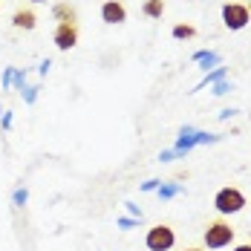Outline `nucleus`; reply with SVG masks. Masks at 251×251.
<instances>
[{"label": "nucleus", "instance_id": "ddd939ff", "mask_svg": "<svg viewBox=\"0 0 251 251\" xmlns=\"http://www.w3.org/2000/svg\"><path fill=\"white\" fill-rule=\"evenodd\" d=\"M174 38L176 41H188V38H197V29L191 24H176L174 26Z\"/></svg>", "mask_w": 251, "mask_h": 251}, {"label": "nucleus", "instance_id": "c756f323", "mask_svg": "<svg viewBox=\"0 0 251 251\" xmlns=\"http://www.w3.org/2000/svg\"><path fill=\"white\" fill-rule=\"evenodd\" d=\"M249 243H251V240H249Z\"/></svg>", "mask_w": 251, "mask_h": 251}, {"label": "nucleus", "instance_id": "393cba45", "mask_svg": "<svg viewBox=\"0 0 251 251\" xmlns=\"http://www.w3.org/2000/svg\"><path fill=\"white\" fill-rule=\"evenodd\" d=\"M234 251H251V243H243V246H237Z\"/></svg>", "mask_w": 251, "mask_h": 251}, {"label": "nucleus", "instance_id": "6ab92c4d", "mask_svg": "<svg viewBox=\"0 0 251 251\" xmlns=\"http://www.w3.org/2000/svg\"><path fill=\"white\" fill-rule=\"evenodd\" d=\"M12 78H15V67H6V73H3V90L12 87Z\"/></svg>", "mask_w": 251, "mask_h": 251}, {"label": "nucleus", "instance_id": "f03ea898", "mask_svg": "<svg viewBox=\"0 0 251 251\" xmlns=\"http://www.w3.org/2000/svg\"><path fill=\"white\" fill-rule=\"evenodd\" d=\"M214 208H217V214H223V217H231V214H240L243 208H246V197H243V191L240 188H220L217 191V197H214Z\"/></svg>", "mask_w": 251, "mask_h": 251}, {"label": "nucleus", "instance_id": "412c9836", "mask_svg": "<svg viewBox=\"0 0 251 251\" xmlns=\"http://www.w3.org/2000/svg\"><path fill=\"white\" fill-rule=\"evenodd\" d=\"M0 127H3V130L12 127V113H3V116H0Z\"/></svg>", "mask_w": 251, "mask_h": 251}, {"label": "nucleus", "instance_id": "4468645a", "mask_svg": "<svg viewBox=\"0 0 251 251\" xmlns=\"http://www.w3.org/2000/svg\"><path fill=\"white\" fill-rule=\"evenodd\" d=\"M26 200H29V191H26V188H18V191L12 194V202H15V208H24Z\"/></svg>", "mask_w": 251, "mask_h": 251}, {"label": "nucleus", "instance_id": "c85d7f7f", "mask_svg": "<svg viewBox=\"0 0 251 251\" xmlns=\"http://www.w3.org/2000/svg\"><path fill=\"white\" fill-rule=\"evenodd\" d=\"M0 116H3V110H0Z\"/></svg>", "mask_w": 251, "mask_h": 251}, {"label": "nucleus", "instance_id": "7ed1b4c3", "mask_svg": "<svg viewBox=\"0 0 251 251\" xmlns=\"http://www.w3.org/2000/svg\"><path fill=\"white\" fill-rule=\"evenodd\" d=\"M145 246H148V251H171L176 246V231L165 223H159V226L148 228Z\"/></svg>", "mask_w": 251, "mask_h": 251}, {"label": "nucleus", "instance_id": "9d476101", "mask_svg": "<svg viewBox=\"0 0 251 251\" xmlns=\"http://www.w3.org/2000/svg\"><path fill=\"white\" fill-rule=\"evenodd\" d=\"M142 15L145 18H162L165 15V0H145V6H142Z\"/></svg>", "mask_w": 251, "mask_h": 251}, {"label": "nucleus", "instance_id": "9b49d317", "mask_svg": "<svg viewBox=\"0 0 251 251\" xmlns=\"http://www.w3.org/2000/svg\"><path fill=\"white\" fill-rule=\"evenodd\" d=\"M194 61H200L202 64V70H205V73H208V70H211V67H214V70H217V64H220V61H223V58H220V55H217V52H197V55H194Z\"/></svg>", "mask_w": 251, "mask_h": 251}, {"label": "nucleus", "instance_id": "423d86ee", "mask_svg": "<svg viewBox=\"0 0 251 251\" xmlns=\"http://www.w3.org/2000/svg\"><path fill=\"white\" fill-rule=\"evenodd\" d=\"M101 21L110 26H119L127 21V9L122 0H104L101 3Z\"/></svg>", "mask_w": 251, "mask_h": 251}, {"label": "nucleus", "instance_id": "1a4fd4ad", "mask_svg": "<svg viewBox=\"0 0 251 251\" xmlns=\"http://www.w3.org/2000/svg\"><path fill=\"white\" fill-rule=\"evenodd\" d=\"M156 194H159V200H174L179 194H185V188H182L179 182H162V185L156 188Z\"/></svg>", "mask_w": 251, "mask_h": 251}, {"label": "nucleus", "instance_id": "aec40b11", "mask_svg": "<svg viewBox=\"0 0 251 251\" xmlns=\"http://www.w3.org/2000/svg\"><path fill=\"white\" fill-rule=\"evenodd\" d=\"M119 228H122V231H130V228H136V220H130V217H122V220H119Z\"/></svg>", "mask_w": 251, "mask_h": 251}, {"label": "nucleus", "instance_id": "f8f14e48", "mask_svg": "<svg viewBox=\"0 0 251 251\" xmlns=\"http://www.w3.org/2000/svg\"><path fill=\"white\" fill-rule=\"evenodd\" d=\"M226 78V67H217V70H211V73H205V78H202L200 84H197V90H202V87H208V84H217V81H223ZM194 90V93H197Z\"/></svg>", "mask_w": 251, "mask_h": 251}, {"label": "nucleus", "instance_id": "5701e85b", "mask_svg": "<svg viewBox=\"0 0 251 251\" xmlns=\"http://www.w3.org/2000/svg\"><path fill=\"white\" fill-rule=\"evenodd\" d=\"M174 159H176L174 151H162V153H159V162H174Z\"/></svg>", "mask_w": 251, "mask_h": 251}, {"label": "nucleus", "instance_id": "bb28decb", "mask_svg": "<svg viewBox=\"0 0 251 251\" xmlns=\"http://www.w3.org/2000/svg\"><path fill=\"white\" fill-rule=\"evenodd\" d=\"M29 3H44V0H29Z\"/></svg>", "mask_w": 251, "mask_h": 251}, {"label": "nucleus", "instance_id": "a878e982", "mask_svg": "<svg viewBox=\"0 0 251 251\" xmlns=\"http://www.w3.org/2000/svg\"><path fill=\"white\" fill-rule=\"evenodd\" d=\"M185 251H202V249H197V246H191V249H185Z\"/></svg>", "mask_w": 251, "mask_h": 251}, {"label": "nucleus", "instance_id": "f3484780", "mask_svg": "<svg viewBox=\"0 0 251 251\" xmlns=\"http://www.w3.org/2000/svg\"><path fill=\"white\" fill-rule=\"evenodd\" d=\"M228 90H231V84H228L226 78H223V81H217V84H214V96H226Z\"/></svg>", "mask_w": 251, "mask_h": 251}, {"label": "nucleus", "instance_id": "6e6552de", "mask_svg": "<svg viewBox=\"0 0 251 251\" xmlns=\"http://www.w3.org/2000/svg\"><path fill=\"white\" fill-rule=\"evenodd\" d=\"M12 26H15V29H24V32H32V29L38 26V15H35L32 9H18V12L12 15Z\"/></svg>", "mask_w": 251, "mask_h": 251}, {"label": "nucleus", "instance_id": "20e7f679", "mask_svg": "<svg viewBox=\"0 0 251 251\" xmlns=\"http://www.w3.org/2000/svg\"><path fill=\"white\" fill-rule=\"evenodd\" d=\"M251 21V12L243 6V3H226L223 6V24H226V29H231V32H240V29H246Z\"/></svg>", "mask_w": 251, "mask_h": 251}, {"label": "nucleus", "instance_id": "dca6fc26", "mask_svg": "<svg viewBox=\"0 0 251 251\" xmlns=\"http://www.w3.org/2000/svg\"><path fill=\"white\" fill-rule=\"evenodd\" d=\"M12 84H15L18 90H24V87H26V70H15V78H12Z\"/></svg>", "mask_w": 251, "mask_h": 251}, {"label": "nucleus", "instance_id": "cd10ccee", "mask_svg": "<svg viewBox=\"0 0 251 251\" xmlns=\"http://www.w3.org/2000/svg\"><path fill=\"white\" fill-rule=\"evenodd\" d=\"M246 9H249V12H251V0H249V6H246Z\"/></svg>", "mask_w": 251, "mask_h": 251}, {"label": "nucleus", "instance_id": "4be33fe9", "mask_svg": "<svg viewBox=\"0 0 251 251\" xmlns=\"http://www.w3.org/2000/svg\"><path fill=\"white\" fill-rule=\"evenodd\" d=\"M159 185H162V182H159V179H148V182H145V185H142V191H156V188H159Z\"/></svg>", "mask_w": 251, "mask_h": 251}, {"label": "nucleus", "instance_id": "b1692460", "mask_svg": "<svg viewBox=\"0 0 251 251\" xmlns=\"http://www.w3.org/2000/svg\"><path fill=\"white\" fill-rule=\"evenodd\" d=\"M50 67H52L50 58H47V61H41V75H47V73H50Z\"/></svg>", "mask_w": 251, "mask_h": 251}, {"label": "nucleus", "instance_id": "f257e3e1", "mask_svg": "<svg viewBox=\"0 0 251 251\" xmlns=\"http://www.w3.org/2000/svg\"><path fill=\"white\" fill-rule=\"evenodd\" d=\"M202 240H205V246H208V249H214V251L228 249V246L234 243V226L226 223V220H214V223H208V226H205Z\"/></svg>", "mask_w": 251, "mask_h": 251}, {"label": "nucleus", "instance_id": "2eb2a0df", "mask_svg": "<svg viewBox=\"0 0 251 251\" xmlns=\"http://www.w3.org/2000/svg\"><path fill=\"white\" fill-rule=\"evenodd\" d=\"M21 96H24L26 104H35V99H38V87H24V90H21Z\"/></svg>", "mask_w": 251, "mask_h": 251}, {"label": "nucleus", "instance_id": "0eeeda50", "mask_svg": "<svg viewBox=\"0 0 251 251\" xmlns=\"http://www.w3.org/2000/svg\"><path fill=\"white\" fill-rule=\"evenodd\" d=\"M52 18L58 21V24H78V12H75V6L73 3H55L52 6Z\"/></svg>", "mask_w": 251, "mask_h": 251}, {"label": "nucleus", "instance_id": "a211bd4d", "mask_svg": "<svg viewBox=\"0 0 251 251\" xmlns=\"http://www.w3.org/2000/svg\"><path fill=\"white\" fill-rule=\"evenodd\" d=\"M125 208H127V214H130L133 220H142V208H139V205H133V202H125Z\"/></svg>", "mask_w": 251, "mask_h": 251}, {"label": "nucleus", "instance_id": "39448f33", "mask_svg": "<svg viewBox=\"0 0 251 251\" xmlns=\"http://www.w3.org/2000/svg\"><path fill=\"white\" fill-rule=\"evenodd\" d=\"M52 44H55L61 52L73 50V47L78 44V24H58L55 32H52Z\"/></svg>", "mask_w": 251, "mask_h": 251}]
</instances>
